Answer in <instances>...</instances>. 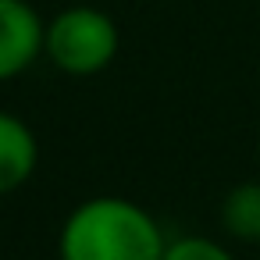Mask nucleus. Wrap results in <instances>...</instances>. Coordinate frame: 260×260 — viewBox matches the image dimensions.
Here are the masks:
<instances>
[{
  "instance_id": "obj_1",
  "label": "nucleus",
  "mask_w": 260,
  "mask_h": 260,
  "mask_svg": "<svg viewBox=\"0 0 260 260\" xmlns=\"http://www.w3.org/2000/svg\"><path fill=\"white\" fill-rule=\"evenodd\" d=\"M164 232L157 217L125 196H93L72 207L57 235L61 260H160Z\"/></svg>"
},
{
  "instance_id": "obj_2",
  "label": "nucleus",
  "mask_w": 260,
  "mask_h": 260,
  "mask_svg": "<svg viewBox=\"0 0 260 260\" xmlns=\"http://www.w3.org/2000/svg\"><path fill=\"white\" fill-rule=\"evenodd\" d=\"M118 47H121L118 22L93 4H72L57 11L43 32V54L54 61V68L75 79H89L111 68Z\"/></svg>"
},
{
  "instance_id": "obj_3",
  "label": "nucleus",
  "mask_w": 260,
  "mask_h": 260,
  "mask_svg": "<svg viewBox=\"0 0 260 260\" xmlns=\"http://www.w3.org/2000/svg\"><path fill=\"white\" fill-rule=\"evenodd\" d=\"M47 22L29 0H0V82H11L43 54Z\"/></svg>"
},
{
  "instance_id": "obj_4",
  "label": "nucleus",
  "mask_w": 260,
  "mask_h": 260,
  "mask_svg": "<svg viewBox=\"0 0 260 260\" xmlns=\"http://www.w3.org/2000/svg\"><path fill=\"white\" fill-rule=\"evenodd\" d=\"M40 164L36 132L11 111H0V196L22 189Z\"/></svg>"
},
{
  "instance_id": "obj_5",
  "label": "nucleus",
  "mask_w": 260,
  "mask_h": 260,
  "mask_svg": "<svg viewBox=\"0 0 260 260\" xmlns=\"http://www.w3.org/2000/svg\"><path fill=\"white\" fill-rule=\"evenodd\" d=\"M221 228L239 242H260V182H239L221 200Z\"/></svg>"
},
{
  "instance_id": "obj_6",
  "label": "nucleus",
  "mask_w": 260,
  "mask_h": 260,
  "mask_svg": "<svg viewBox=\"0 0 260 260\" xmlns=\"http://www.w3.org/2000/svg\"><path fill=\"white\" fill-rule=\"evenodd\" d=\"M160 260H235L232 249L217 239H207V235H178L164 246V256Z\"/></svg>"
}]
</instances>
